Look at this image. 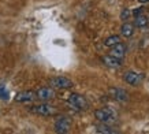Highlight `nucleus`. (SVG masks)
<instances>
[{"label":"nucleus","instance_id":"1","mask_svg":"<svg viewBox=\"0 0 149 134\" xmlns=\"http://www.w3.org/2000/svg\"><path fill=\"white\" fill-rule=\"evenodd\" d=\"M95 118L101 123H111L116 121V114L111 108H100L95 111Z\"/></svg>","mask_w":149,"mask_h":134},{"label":"nucleus","instance_id":"2","mask_svg":"<svg viewBox=\"0 0 149 134\" xmlns=\"http://www.w3.org/2000/svg\"><path fill=\"white\" fill-rule=\"evenodd\" d=\"M30 111L33 114H37V115H41V116H51V115H55L56 114V108L51 104H47V103H42V104H36V105H32L30 107Z\"/></svg>","mask_w":149,"mask_h":134},{"label":"nucleus","instance_id":"3","mask_svg":"<svg viewBox=\"0 0 149 134\" xmlns=\"http://www.w3.org/2000/svg\"><path fill=\"white\" fill-rule=\"evenodd\" d=\"M49 85L54 89H70L74 86V84L67 77H54L49 80Z\"/></svg>","mask_w":149,"mask_h":134},{"label":"nucleus","instance_id":"4","mask_svg":"<svg viewBox=\"0 0 149 134\" xmlns=\"http://www.w3.org/2000/svg\"><path fill=\"white\" fill-rule=\"evenodd\" d=\"M68 103H70V105H72V107L75 108V110H86L88 108V100H86L82 94H78V93H72L68 96Z\"/></svg>","mask_w":149,"mask_h":134},{"label":"nucleus","instance_id":"5","mask_svg":"<svg viewBox=\"0 0 149 134\" xmlns=\"http://www.w3.org/2000/svg\"><path fill=\"white\" fill-rule=\"evenodd\" d=\"M71 129V121L66 118V116H60L56 119L55 122V131L56 133H60V134H64V133H68Z\"/></svg>","mask_w":149,"mask_h":134},{"label":"nucleus","instance_id":"6","mask_svg":"<svg viewBox=\"0 0 149 134\" xmlns=\"http://www.w3.org/2000/svg\"><path fill=\"white\" fill-rule=\"evenodd\" d=\"M123 80L131 86H138V85H141V82L144 81V75L140 74V73H136V71H127V73H125Z\"/></svg>","mask_w":149,"mask_h":134},{"label":"nucleus","instance_id":"7","mask_svg":"<svg viewBox=\"0 0 149 134\" xmlns=\"http://www.w3.org/2000/svg\"><path fill=\"white\" fill-rule=\"evenodd\" d=\"M108 94L111 96V98L116 100V101H127L129 100V93L126 90L120 89V88H109L108 89Z\"/></svg>","mask_w":149,"mask_h":134},{"label":"nucleus","instance_id":"8","mask_svg":"<svg viewBox=\"0 0 149 134\" xmlns=\"http://www.w3.org/2000/svg\"><path fill=\"white\" fill-rule=\"evenodd\" d=\"M36 97H38L42 101H48L51 98L55 97V90L54 88H40L36 92Z\"/></svg>","mask_w":149,"mask_h":134},{"label":"nucleus","instance_id":"9","mask_svg":"<svg viewBox=\"0 0 149 134\" xmlns=\"http://www.w3.org/2000/svg\"><path fill=\"white\" fill-rule=\"evenodd\" d=\"M101 62L108 67H112V68H118V67L122 66V59L115 58L112 55H107V56H103L101 58Z\"/></svg>","mask_w":149,"mask_h":134},{"label":"nucleus","instance_id":"10","mask_svg":"<svg viewBox=\"0 0 149 134\" xmlns=\"http://www.w3.org/2000/svg\"><path fill=\"white\" fill-rule=\"evenodd\" d=\"M36 97V93L32 92V90H25V92H21L15 96V101L17 103H29V101H32L34 100Z\"/></svg>","mask_w":149,"mask_h":134},{"label":"nucleus","instance_id":"11","mask_svg":"<svg viewBox=\"0 0 149 134\" xmlns=\"http://www.w3.org/2000/svg\"><path fill=\"white\" fill-rule=\"evenodd\" d=\"M109 55H112L115 58L122 59L125 55H126V45L122 44V43H118L116 45L111 47V51H109Z\"/></svg>","mask_w":149,"mask_h":134},{"label":"nucleus","instance_id":"12","mask_svg":"<svg viewBox=\"0 0 149 134\" xmlns=\"http://www.w3.org/2000/svg\"><path fill=\"white\" fill-rule=\"evenodd\" d=\"M120 34L123 37H131L134 34V25H131L129 22H125L120 27Z\"/></svg>","mask_w":149,"mask_h":134},{"label":"nucleus","instance_id":"13","mask_svg":"<svg viewBox=\"0 0 149 134\" xmlns=\"http://www.w3.org/2000/svg\"><path fill=\"white\" fill-rule=\"evenodd\" d=\"M97 133H104V134H112L116 133V130H113L111 126H108V123H101V125L96 126L95 127Z\"/></svg>","mask_w":149,"mask_h":134},{"label":"nucleus","instance_id":"14","mask_svg":"<svg viewBox=\"0 0 149 134\" xmlns=\"http://www.w3.org/2000/svg\"><path fill=\"white\" fill-rule=\"evenodd\" d=\"M149 23V18L144 14H140V15H137L136 17V21H134V25L137 27H145L146 25Z\"/></svg>","mask_w":149,"mask_h":134},{"label":"nucleus","instance_id":"15","mask_svg":"<svg viewBox=\"0 0 149 134\" xmlns=\"http://www.w3.org/2000/svg\"><path fill=\"white\" fill-rule=\"evenodd\" d=\"M118 43H120V37L113 34V36H109L107 40L104 41V45L108 47V48H111V47H113V45H116Z\"/></svg>","mask_w":149,"mask_h":134},{"label":"nucleus","instance_id":"16","mask_svg":"<svg viewBox=\"0 0 149 134\" xmlns=\"http://www.w3.org/2000/svg\"><path fill=\"white\" fill-rule=\"evenodd\" d=\"M130 15H131L130 10H129V8H123L122 13H120V19H122L123 22H127V19L130 18Z\"/></svg>","mask_w":149,"mask_h":134},{"label":"nucleus","instance_id":"17","mask_svg":"<svg viewBox=\"0 0 149 134\" xmlns=\"http://www.w3.org/2000/svg\"><path fill=\"white\" fill-rule=\"evenodd\" d=\"M142 7H137V8H134L133 11H131V14L134 15V17H137V15H140V14H142Z\"/></svg>","mask_w":149,"mask_h":134},{"label":"nucleus","instance_id":"18","mask_svg":"<svg viewBox=\"0 0 149 134\" xmlns=\"http://www.w3.org/2000/svg\"><path fill=\"white\" fill-rule=\"evenodd\" d=\"M140 3H142V4H145V3H149V0H138Z\"/></svg>","mask_w":149,"mask_h":134}]
</instances>
